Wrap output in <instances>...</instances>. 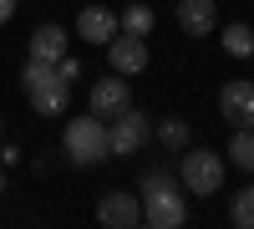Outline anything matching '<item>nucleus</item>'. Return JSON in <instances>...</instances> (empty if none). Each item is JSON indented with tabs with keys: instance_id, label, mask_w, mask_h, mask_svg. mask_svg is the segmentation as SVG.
<instances>
[{
	"instance_id": "obj_13",
	"label": "nucleus",
	"mask_w": 254,
	"mask_h": 229,
	"mask_svg": "<svg viewBox=\"0 0 254 229\" xmlns=\"http://www.w3.org/2000/svg\"><path fill=\"white\" fill-rule=\"evenodd\" d=\"M224 158L234 163L239 173H254V128H234V138H229Z\"/></svg>"
},
{
	"instance_id": "obj_1",
	"label": "nucleus",
	"mask_w": 254,
	"mask_h": 229,
	"mask_svg": "<svg viewBox=\"0 0 254 229\" xmlns=\"http://www.w3.org/2000/svg\"><path fill=\"white\" fill-rule=\"evenodd\" d=\"M137 199H142V224H153V229H183L188 224V194L173 173H163V168L142 173Z\"/></svg>"
},
{
	"instance_id": "obj_20",
	"label": "nucleus",
	"mask_w": 254,
	"mask_h": 229,
	"mask_svg": "<svg viewBox=\"0 0 254 229\" xmlns=\"http://www.w3.org/2000/svg\"><path fill=\"white\" fill-rule=\"evenodd\" d=\"M15 5H20V0H0V26H5V20L15 15Z\"/></svg>"
},
{
	"instance_id": "obj_14",
	"label": "nucleus",
	"mask_w": 254,
	"mask_h": 229,
	"mask_svg": "<svg viewBox=\"0 0 254 229\" xmlns=\"http://www.w3.org/2000/svg\"><path fill=\"white\" fill-rule=\"evenodd\" d=\"M219 41L229 56H254V26H244V20H229V26H219Z\"/></svg>"
},
{
	"instance_id": "obj_18",
	"label": "nucleus",
	"mask_w": 254,
	"mask_h": 229,
	"mask_svg": "<svg viewBox=\"0 0 254 229\" xmlns=\"http://www.w3.org/2000/svg\"><path fill=\"white\" fill-rule=\"evenodd\" d=\"M56 72H61V81H76V76H81V61H76V56H61Z\"/></svg>"
},
{
	"instance_id": "obj_22",
	"label": "nucleus",
	"mask_w": 254,
	"mask_h": 229,
	"mask_svg": "<svg viewBox=\"0 0 254 229\" xmlns=\"http://www.w3.org/2000/svg\"><path fill=\"white\" fill-rule=\"evenodd\" d=\"M0 138H5V117H0Z\"/></svg>"
},
{
	"instance_id": "obj_19",
	"label": "nucleus",
	"mask_w": 254,
	"mask_h": 229,
	"mask_svg": "<svg viewBox=\"0 0 254 229\" xmlns=\"http://www.w3.org/2000/svg\"><path fill=\"white\" fill-rule=\"evenodd\" d=\"M0 163H5V168H15V163H20V148H10L5 138H0Z\"/></svg>"
},
{
	"instance_id": "obj_3",
	"label": "nucleus",
	"mask_w": 254,
	"mask_h": 229,
	"mask_svg": "<svg viewBox=\"0 0 254 229\" xmlns=\"http://www.w3.org/2000/svg\"><path fill=\"white\" fill-rule=\"evenodd\" d=\"M61 148H66L71 168H97V163H107L112 158V148H107V122H102L97 112L71 117L66 133H61Z\"/></svg>"
},
{
	"instance_id": "obj_17",
	"label": "nucleus",
	"mask_w": 254,
	"mask_h": 229,
	"mask_svg": "<svg viewBox=\"0 0 254 229\" xmlns=\"http://www.w3.org/2000/svg\"><path fill=\"white\" fill-rule=\"evenodd\" d=\"M229 219L239 229H254V183L249 189H234V204H229Z\"/></svg>"
},
{
	"instance_id": "obj_8",
	"label": "nucleus",
	"mask_w": 254,
	"mask_h": 229,
	"mask_svg": "<svg viewBox=\"0 0 254 229\" xmlns=\"http://www.w3.org/2000/svg\"><path fill=\"white\" fill-rule=\"evenodd\" d=\"M219 112L229 128H254V81H224Z\"/></svg>"
},
{
	"instance_id": "obj_2",
	"label": "nucleus",
	"mask_w": 254,
	"mask_h": 229,
	"mask_svg": "<svg viewBox=\"0 0 254 229\" xmlns=\"http://www.w3.org/2000/svg\"><path fill=\"white\" fill-rule=\"evenodd\" d=\"M224 178H229V158H224V153H214V148H193V143L183 148V158H178V183H183V194L208 199V194L224 189Z\"/></svg>"
},
{
	"instance_id": "obj_5",
	"label": "nucleus",
	"mask_w": 254,
	"mask_h": 229,
	"mask_svg": "<svg viewBox=\"0 0 254 229\" xmlns=\"http://www.w3.org/2000/svg\"><path fill=\"white\" fill-rule=\"evenodd\" d=\"M107 122H112V128H107V148H112V158H132V153H142L147 143H153V117L137 112L132 102H127L122 112H112Z\"/></svg>"
},
{
	"instance_id": "obj_15",
	"label": "nucleus",
	"mask_w": 254,
	"mask_h": 229,
	"mask_svg": "<svg viewBox=\"0 0 254 229\" xmlns=\"http://www.w3.org/2000/svg\"><path fill=\"white\" fill-rule=\"evenodd\" d=\"M158 143H163L168 153H183L188 143H193V138H188V122H183V117H163V122H158Z\"/></svg>"
},
{
	"instance_id": "obj_7",
	"label": "nucleus",
	"mask_w": 254,
	"mask_h": 229,
	"mask_svg": "<svg viewBox=\"0 0 254 229\" xmlns=\"http://www.w3.org/2000/svg\"><path fill=\"white\" fill-rule=\"evenodd\" d=\"M97 219L112 224V229H137L142 224V199L127 194V189H112V194L97 199Z\"/></svg>"
},
{
	"instance_id": "obj_16",
	"label": "nucleus",
	"mask_w": 254,
	"mask_h": 229,
	"mask_svg": "<svg viewBox=\"0 0 254 229\" xmlns=\"http://www.w3.org/2000/svg\"><path fill=\"white\" fill-rule=\"evenodd\" d=\"M117 26H122L127 36H147V31H153V10H147L142 0H132V5L117 15Z\"/></svg>"
},
{
	"instance_id": "obj_4",
	"label": "nucleus",
	"mask_w": 254,
	"mask_h": 229,
	"mask_svg": "<svg viewBox=\"0 0 254 229\" xmlns=\"http://www.w3.org/2000/svg\"><path fill=\"white\" fill-rule=\"evenodd\" d=\"M20 87H26L31 107L41 117H56L71 107V81H61L56 67H46V61H26V72H20Z\"/></svg>"
},
{
	"instance_id": "obj_11",
	"label": "nucleus",
	"mask_w": 254,
	"mask_h": 229,
	"mask_svg": "<svg viewBox=\"0 0 254 229\" xmlns=\"http://www.w3.org/2000/svg\"><path fill=\"white\" fill-rule=\"evenodd\" d=\"M178 26L188 36H214L219 31V0H178Z\"/></svg>"
},
{
	"instance_id": "obj_10",
	"label": "nucleus",
	"mask_w": 254,
	"mask_h": 229,
	"mask_svg": "<svg viewBox=\"0 0 254 229\" xmlns=\"http://www.w3.org/2000/svg\"><path fill=\"white\" fill-rule=\"evenodd\" d=\"M127 102H132V87H127V76H117V72H107L102 81H92V112L107 122L112 112H122Z\"/></svg>"
},
{
	"instance_id": "obj_21",
	"label": "nucleus",
	"mask_w": 254,
	"mask_h": 229,
	"mask_svg": "<svg viewBox=\"0 0 254 229\" xmlns=\"http://www.w3.org/2000/svg\"><path fill=\"white\" fill-rule=\"evenodd\" d=\"M0 194H5V163H0Z\"/></svg>"
},
{
	"instance_id": "obj_6",
	"label": "nucleus",
	"mask_w": 254,
	"mask_h": 229,
	"mask_svg": "<svg viewBox=\"0 0 254 229\" xmlns=\"http://www.w3.org/2000/svg\"><path fill=\"white\" fill-rule=\"evenodd\" d=\"M147 36H127V31H117L112 41H107V67L117 72V76H137V72H147Z\"/></svg>"
},
{
	"instance_id": "obj_9",
	"label": "nucleus",
	"mask_w": 254,
	"mask_h": 229,
	"mask_svg": "<svg viewBox=\"0 0 254 229\" xmlns=\"http://www.w3.org/2000/svg\"><path fill=\"white\" fill-rule=\"evenodd\" d=\"M117 31H122V26H117L112 5H81V15H76V36L87 41V46H107Z\"/></svg>"
},
{
	"instance_id": "obj_12",
	"label": "nucleus",
	"mask_w": 254,
	"mask_h": 229,
	"mask_svg": "<svg viewBox=\"0 0 254 229\" xmlns=\"http://www.w3.org/2000/svg\"><path fill=\"white\" fill-rule=\"evenodd\" d=\"M61 56H66V31H61V26H36L31 31V61L56 67Z\"/></svg>"
}]
</instances>
